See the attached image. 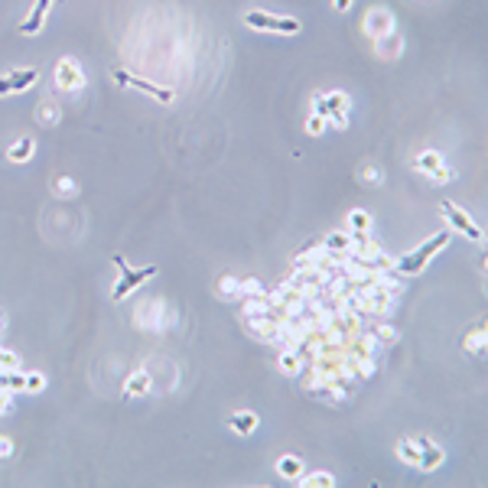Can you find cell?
Masks as SVG:
<instances>
[{
  "instance_id": "cell-1",
  "label": "cell",
  "mask_w": 488,
  "mask_h": 488,
  "mask_svg": "<svg viewBox=\"0 0 488 488\" xmlns=\"http://www.w3.org/2000/svg\"><path fill=\"white\" fill-rule=\"evenodd\" d=\"M449 241H453V231H439V235H433V238H427V241L417 248V251H410V254H404V257H397L394 261V270L401 274V277H417V274H423L427 270V264L437 257L439 251H446L449 248Z\"/></svg>"
},
{
  "instance_id": "cell-2",
  "label": "cell",
  "mask_w": 488,
  "mask_h": 488,
  "mask_svg": "<svg viewBox=\"0 0 488 488\" xmlns=\"http://www.w3.org/2000/svg\"><path fill=\"white\" fill-rule=\"evenodd\" d=\"M111 264L118 267V283L111 286V300H118V303L121 300H127L140 283H147L150 277H157V267H153V264H147V267H130L121 254H114Z\"/></svg>"
},
{
  "instance_id": "cell-3",
  "label": "cell",
  "mask_w": 488,
  "mask_h": 488,
  "mask_svg": "<svg viewBox=\"0 0 488 488\" xmlns=\"http://www.w3.org/2000/svg\"><path fill=\"white\" fill-rule=\"evenodd\" d=\"M244 26H251L257 33H280V36H296L303 30V23L296 17H274L267 10H248L244 13Z\"/></svg>"
},
{
  "instance_id": "cell-4",
  "label": "cell",
  "mask_w": 488,
  "mask_h": 488,
  "mask_svg": "<svg viewBox=\"0 0 488 488\" xmlns=\"http://www.w3.org/2000/svg\"><path fill=\"white\" fill-rule=\"evenodd\" d=\"M176 322V312H169L163 300H150V303L137 306V326L140 329H153V332H163Z\"/></svg>"
},
{
  "instance_id": "cell-5",
  "label": "cell",
  "mask_w": 488,
  "mask_h": 488,
  "mask_svg": "<svg viewBox=\"0 0 488 488\" xmlns=\"http://www.w3.org/2000/svg\"><path fill=\"white\" fill-rule=\"evenodd\" d=\"M111 78H114L118 85H130V88H137V92L150 94V98H157L160 104H173V102H176V92H173V88H163V85H153V82H147V78H137V75H130L127 68H114Z\"/></svg>"
},
{
  "instance_id": "cell-6",
  "label": "cell",
  "mask_w": 488,
  "mask_h": 488,
  "mask_svg": "<svg viewBox=\"0 0 488 488\" xmlns=\"http://www.w3.org/2000/svg\"><path fill=\"white\" fill-rule=\"evenodd\" d=\"M439 209H443V219L449 221V231H459V235H465L469 241H475V244L485 241V235H482V228L475 225V221H472L469 215H465V212L459 209L456 202H443Z\"/></svg>"
},
{
  "instance_id": "cell-7",
  "label": "cell",
  "mask_w": 488,
  "mask_h": 488,
  "mask_svg": "<svg viewBox=\"0 0 488 488\" xmlns=\"http://www.w3.org/2000/svg\"><path fill=\"white\" fill-rule=\"evenodd\" d=\"M56 88H59V92H68V94L85 88V72H82V66H78V59L66 56V59L56 62Z\"/></svg>"
},
{
  "instance_id": "cell-8",
  "label": "cell",
  "mask_w": 488,
  "mask_h": 488,
  "mask_svg": "<svg viewBox=\"0 0 488 488\" xmlns=\"http://www.w3.org/2000/svg\"><path fill=\"white\" fill-rule=\"evenodd\" d=\"M362 30H365L368 39L378 42L381 36L394 33V13H391L387 7H371L368 13H365V20H362Z\"/></svg>"
},
{
  "instance_id": "cell-9",
  "label": "cell",
  "mask_w": 488,
  "mask_h": 488,
  "mask_svg": "<svg viewBox=\"0 0 488 488\" xmlns=\"http://www.w3.org/2000/svg\"><path fill=\"white\" fill-rule=\"evenodd\" d=\"M413 169L417 173H423V176L437 179V183H446V179H453V169L443 163V157H439L437 150H423L413 157Z\"/></svg>"
},
{
  "instance_id": "cell-10",
  "label": "cell",
  "mask_w": 488,
  "mask_h": 488,
  "mask_svg": "<svg viewBox=\"0 0 488 488\" xmlns=\"http://www.w3.org/2000/svg\"><path fill=\"white\" fill-rule=\"evenodd\" d=\"M39 82V72L33 66H23V68H13L7 75H0V98L4 94H13V92H26Z\"/></svg>"
},
{
  "instance_id": "cell-11",
  "label": "cell",
  "mask_w": 488,
  "mask_h": 488,
  "mask_svg": "<svg viewBox=\"0 0 488 488\" xmlns=\"http://www.w3.org/2000/svg\"><path fill=\"white\" fill-rule=\"evenodd\" d=\"M326 98V121L332 127H338V130H346L348 127V94L346 92H329V94H322Z\"/></svg>"
},
{
  "instance_id": "cell-12",
  "label": "cell",
  "mask_w": 488,
  "mask_h": 488,
  "mask_svg": "<svg viewBox=\"0 0 488 488\" xmlns=\"http://www.w3.org/2000/svg\"><path fill=\"white\" fill-rule=\"evenodd\" d=\"M413 443L420 446V463H417V469H420V472H433V469H439V465H443L446 453H443V449H439L429 437H417Z\"/></svg>"
},
{
  "instance_id": "cell-13",
  "label": "cell",
  "mask_w": 488,
  "mask_h": 488,
  "mask_svg": "<svg viewBox=\"0 0 488 488\" xmlns=\"http://www.w3.org/2000/svg\"><path fill=\"white\" fill-rule=\"evenodd\" d=\"M56 0H36L33 10H30V17L23 20V26H20V33L23 36H39L42 26H46V17H49V10Z\"/></svg>"
},
{
  "instance_id": "cell-14",
  "label": "cell",
  "mask_w": 488,
  "mask_h": 488,
  "mask_svg": "<svg viewBox=\"0 0 488 488\" xmlns=\"http://www.w3.org/2000/svg\"><path fill=\"white\" fill-rule=\"evenodd\" d=\"M277 365H280V371H283L286 378H300V374L306 371V358H303L300 348H283L280 358H277Z\"/></svg>"
},
{
  "instance_id": "cell-15",
  "label": "cell",
  "mask_w": 488,
  "mask_h": 488,
  "mask_svg": "<svg viewBox=\"0 0 488 488\" xmlns=\"http://www.w3.org/2000/svg\"><path fill=\"white\" fill-rule=\"evenodd\" d=\"M228 427L235 429L238 437H251L254 429L261 427V417H257L254 410H235L231 417H228Z\"/></svg>"
},
{
  "instance_id": "cell-16",
  "label": "cell",
  "mask_w": 488,
  "mask_h": 488,
  "mask_svg": "<svg viewBox=\"0 0 488 488\" xmlns=\"http://www.w3.org/2000/svg\"><path fill=\"white\" fill-rule=\"evenodd\" d=\"M150 391H153V378L143 368H137L134 374H127V381H124V394L127 397H147Z\"/></svg>"
},
{
  "instance_id": "cell-17",
  "label": "cell",
  "mask_w": 488,
  "mask_h": 488,
  "mask_svg": "<svg viewBox=\"0 0 488 488\" xmlns=\"http://www.w3.org/2000/svg\"><path fill=\"white\" fill-rule=\"evenodd\" d=\"M33 157H36V140H33V137H20L17 143H10V147H7V160L17 163V166L30 163Z\"/></svg>"
},
{
  "instance_id": "cell-18",
  "label": "cell",
  "mask_w": 488,
  "mask_h": 488,
  "mask_svg": "<svg viewBox=\"0 0 488 488\" xmlns=\"http://www.w3.org/2000/svg\"><path fill=\"white\" fill-rule=\"evenodd\" d=\"M322 248L329 254H336V257H346V254H352V235L348 231H332V235L322 238Z\"/></svg>"
},
{
  "instance_id": "cell-19",
  "label": "cell",
  "mask_w": 488,
  "mask_h": 488,
  "mask_svg": "<svg viewBox=\"0 0 488 488\" xmlns=\"http://www.w3.org/2000/svg\"><path fill=\"white\" fill-rule=\"evenodd\" d=\"M62 121V108L52 98H46V102H39V108H36V124L42 127H56Z\"/></svg>"
},
{
  "instance_id": "cell-20",
  "label": "cell",
  "mask_w": 488,
  "mask_h": 488,
  "mask_svg": "<svg viewBox=\"0 0 488 488\" xmlns=\"http://www.w3.org/2000/svg\"><path fill=\"white\" fill-rule=\"evenodd\" d=\"M303 469H306L303 459H296V456H290V453L280 456V459H277V472L283 475V479H290V482L300 479V475H303Z\"/></svg>"
},
{
  "instance_id": "cell-21",
  "label": "cell",
  "mask_w": 488,
  "mask_h": 488,
  "mask_svg": "<svg viewBox=\"0 0 488 488\" xmlns=\"http://www.w3.org/2000/svg\"><path fill=\"white\" fill-rule=\"evenodd\" d=\"M374 46H378V56H384V59H397V56H401V49H404V42H401V36H397V33L381 36Z\"/></svg>"
},
{
  "instance_id": "cell-22",
  "label": "cell",
  "mask_w": 488,
  "mask_h": 488,
  "mask_svg": "<svg viewBox=\"0 0 488 488\" xmlns=\"http://www.w3.org/2000/svg\"><path fill=\"white\" fill-rule=\"evenodd\" d=\"M296 482H300L303 488H332L336 485V475H332V472H310V475H306L303 472Z\"/></svg>"
},
{
  "instance_id": "cell-23",
  "label": "cell",
  "mask_w": 488,
  "mask_h": 488,
  "mask_svg": "<svg viewBox=\"0 0 488 488\" xmlns=\"http://www.w3.org/2000/svg\"><path fill=\"white\" fill-rule=\"evenodd\" d=\"M397 456H401V463L417 469V463H420V446H417L413 439H401V443H397Z\"/></svg>"
},
{
  "instance_id": "cell-24",
  "label": "cell",
  "mask_w": 488,
  "mask_h": 488,
  "mask_svg": "<svg viewBox=\"0 0 488 488\" xmlns=\"http://www.w3.org/2000/svg\"><path fill=\"white\" fill-rule=\"evenodd\" d=\"M485 346H488V332L482 326H475L469 336H465V348H469L472 355H485Z\"/></svg>"
},
{
  "instance_id": "cell-25",
  "label": "cell",
  "mask_w": 488,
  "mask_h": 488,
  "mask_svg": "<svg viewBox=\"0 0 488 488\" xmlns=\"http://www.w3.org/2000/svg\"><path fill=\"white\" fill-rule=\"evenodd\" d=\"M52 193L59 195V199H72V195L78 193V183L72 176H56V183H52Z\"/></svg>"
},
{
  "instance_id": "cell-26",
  "label": "cell",
  "mask_w": 488,
  "mask_h": 488,
  "mask_svg": "<svg viewBox=\"0 0 488 488\" xmlns=\"http://www.w3.org/2000/svg\"><path fill=\"white\" fill-rule=\"evenodd\" d=\"M348 228H352V231H368L371 235V215L365 209L348 212Z\"/></svg>"
},
{
  "instance_id": "cell-27",
  "label": "cell",
  "mask_w": 488,
  "mask_h": 488,
  "mask_svg": "<svg viewBox=\"0 0 488 488\" xmlns=\"http://www.w3.org/2000/svg\"><path fill=\"white\" fill-rule=\"evenodd\" d=\"M39 391H46V374L42 371H30L23 378V394H39Z\"/></svg>"
},
{
  "instance_id": "cell-28",
  "label": "cell",
  "mask_w": 488,
  "mask_h": 488,
  "mask_svg": "<svg viewBox=\"0 0 488 488\" xmlns=\"http://www.w3.org/2000/svg\"><path fill=\"white\" fill-rule=\"evenodd\" d=\"M215 293H219L221 300H235V296H241V290H238L235 277H221L219 283H215Z\"/></svg>"
},
{
  "instance_id": "cell-29",
  "label": "cell",
  "mask_w": 488,
  "mask_h": 488,
  "mask_svg": "<svg viewBox=\"0 0 488 488\" xmlns=\"http://www.w3.org/2000/svg\"><path fill=\"white\" fill-rule=\"evenodd\" d=\"M238 290H241V296H267L270 293V290H264L261 286V280H254V277L238 280Z\"/></svg>"
},
{
  "instance_id": "cell-30",
  "label": "cell",
  "mask_w": 488,
  "mask_h": 488,
  "mask_svg": "<svg viewBox=\"0 0 488 488\" xmlns=\"http://www.w3.org/2000/svg\"><path fill=\"white\" fill-rule=\"evenodd\" d=\"M362 183L368 185V189H374V185L384 183V173H381L378 166H362Z\"/></svg>"
},
{
  "instance_id": "cell-31",
  "label": "cell",
  "mask_w": 488,
  "mask_h": 488,
  "mask_svg": "<svg viewBox=\"0 0 488 488\" xmlns=\"http://www.w3.org/2000/svg\"><path fill=\"white\" fill-rule=\"evenodd\" d=\"M326 127H329V121L319 118V114H310V118H306V130H310L312 137H319L322 130H326Z\"/></svg>"
},
{
  "instance_id": "cell-32",
  "label": "cell",
  "mask_w": 488,
  "mask_h": 488,
  "mask_svg": "<svg viewBox=\"0 0 488 488\" xmlns=\"http://www.w3.org/2000/svg\"><path fill=\"white\" fill-rule=\"evenodd\" d=\"M13 453H17V443L10 437H0V459H10Z\"/></svg>"
},
{
  "instance_id": "cell-33",
  "label": "cell",
  "mask_w": 488,
  "mask_h": 488,
  "mask_svg": "<svg viewBox=\"0 0 488 488\" xmlns=\"http://www.w3.org/2000/svg\"><path fill=\"white\" fill-rule=\"evenodd\" d=\"M374 338H378V342H384V346H391V342H397V332H394V329H381L378 326V332H374Z\"/></svg>"
},
{
  "instance_id": "cell-34",
  "label": "cell",
  "mask_w": 488,
  "mask_h": 488,
  "mask_svg": "<svg viewBox=\"0 0 488 488\" xmlns=\"http://www.w3.org/2000/svg\"><path fill=\"white\" fill-rule=\"evenodd\" d=\"M312 114H319V118H326V98H322V92L312 94Z\"/></svg>"
},
{
  "instance_id": "cell-35",
  "label": "cell",
  "mask_w": 488,
  "mask_h": 488,
  "mask_svg": "<svg viewBox=\"0 0 488 488\" xmlns=\"http://www.w3.org/2000/svg\"><path fill=\"white\" fill-rule=\"evenodd\" d=\"M13 407V394L10 391H0V413H7Z\"/></svg>"
},
{
  "instance_id": "cell-36",
  "label": "cell",
  "mask_w": 488,
  "mask_h": 488,
  "mask_svg": "<svg viewBox=\"0 0 488 488\" xmlns=\"http://www.w3.org/2000/svg\"><path fill=\"white\" fill-rule=\"evenodd\" d=\"M332 7H336L338 13H346V10H352V0H332Z\"/></svg>"
}]
</instances>
